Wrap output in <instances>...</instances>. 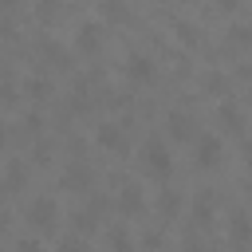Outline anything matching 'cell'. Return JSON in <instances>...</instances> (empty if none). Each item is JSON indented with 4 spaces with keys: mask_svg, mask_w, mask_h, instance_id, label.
<instances>
[{
    "mask_svg": "<svg viewBox=\"0 0 252 252\" xmlns=\"http://www.w3.org/2000/svg\"><path fill=\"white\" fill-rule=\"evenodd\" d=\"M142 209H146L142 189H138V185H122V193H118V213H122V217H138Z\"/></svg>",
    "mask_w": 252,
    "mask_h": 252,
    "instance_id": "30bf717a",
    "label": "cell"
},
{
    "mask_svg": "<svg viewBox=\"0 0 252 252\" xmlns=\"http://www.w3.org/2000/svg\"><path fill=\"white\" fill-rule=\"evenodd\" d=\"M228 236H232V244H248V240H252V220H248L244 213H232V220H228Z\"/></svg>",
    "mask_w": 252,
    "mask_h": 252,
    "instance_id": "8fae6325",
    "label": "cell"
},
{
    "mask_svg": "<svg viewBox=\"0 0 252 252\" xmlns=\"http://www.w3.org/2000/svg\"><path fill=\"white\" fill-rule=\"evenodd\" d=\"M193 154H197V165H201V169H217V165L224 161V142H220L217 134H201Z\"/></svg>",
    "mask_w": 252,
    "mask_h": 252,
    "instance_id": "277c9868",
    "label": "cell"
},
{
    "mask_svg": "<svg viewBox=\"0 0 252 252\" xmlns=\"http://www.w3.org/2000/svg\"><path fill=\"white\" fill-rule=\"evenodd\" d=\"M177 39H181V43H189V47H197V28L181 24V28H177Z\"/></svg>",
    "mask_w": 252,
    "mask_h": 252,
    "instance_id": "44dd1931",
    "label": "cell"
},
{
    "mask_svg": "<svg viewBox=\"0 0 252 252\" xmlns=\"http://www.w3.org/2000/svg\"><path fill=\"white\" fill-rule=\"evenodd\" d=\"M142 169H146V177H158V181H165V177L173 173L169 146H165V142H158V138H146V142H142Z\"/></svg>",
    "mask_w": 252,
    "mask_h": 252,
    "instance_id": "6da1fadb",
    "label": "cell"
},
{
    "mask_svg": "<svg viewBox=\"0 0 252 252\" xmlns=\"http://www.w3.org/2000/svg\"><path fill=\"white\" fill-rule=\"evenodd\" d=\"M158 213H161V217H169V220H173V217H177V213H181V193H173V189H165V193H161V197H158Z\"/></svg>",
    "mask_w": 252,
    "mask_h": 252,
    "instance_id": "9a60e30c",
    "label": "cell"
},
{
    "mask_svg": "<svg viewBox=\"0 0 252 252\" xmlns=\"http://www.w3.org/2000/svg\"><path fill=\"white\" fill-rule=\"evenodd\" d=\"M98 8H102V20L106 24H126L130 20V4L126 0H102Z\"/></svg>",
    "mask_w": 252,
    "mask_h": 252,
    "instance_id": "7c38bea8",
    "label": "cell"
},
{
    "mask_svg": "<svg viewBox=\"0 0 252 252\" xmlns=\"http://www.w3.org/2000/svg\"><path fill=\"white\" fill-rule=\"evenodd\" d=\"M106 240H110V248H130V244H134L126 228H110V236H106Z\"/></svg>",
    "mask_w": 252,
    "mask_h": 252,
    "instance_id": "ffe728a7",
    "label": "cell"
},
{
    "mask_svg": "<svg viewBox=\"0 0 252 252\" xmlns=\"http://www.w3.org/2000/svg\"><path fill=\"white\" fill-rule=\"evenodd\" d=\"M248 39H252V35H248L244 24H232V28H228V43H232V47H248Z\"/></svg>",
    "mask_w": 252,
    "mask_h": 252,
    "instance_id": "ac0fdd59",
    "label": "cell"
},
{
    "mask_svg": "<svg viewBox=\"0 0 252 252\" xmlns=\"http://www.w3.org/2000/svg\"><path fill=\"white\" fill-rule=\"evenodd\" d=\"M213 4H217L220 12H236V8H240V0H213Z\"/></svg>",
    "mask_w": 252,
    "mask_h": 252,
    "instance_id": "603a6c76",
    "label": "cell"
},
{
    "mask_svg": "<svg viewBox=\"0 0 252 252\" xmlns=\"http://www.w3.org/2000/svg\"><path fill=\"white\" fill-rule=\"evenodd\" d=\"M24 181H28V165H24V161H12V165H8V173H4V181H0V185H4V189H8V193H16V189H24Z\"/></svg>",
    "mask_w": 252,
    "mask_h": 252,
    "instance_id": "4fadbf2b",
    "label": "cell"
},
{
    "mask_svg": "<svg viewBox=\"0 0 252 252\" xmlns=\"http://www.w3.org/2000/svg\"><path fill=\"white\" fill-rule=\"evenodd\" d=\"M165 126H169V138H173V142L197 138V122H193V114H185V110H169V114H165Z\"/></svg>",
    "mask_w": 252,
    "mask_h": 252,
    "instance_id": "52a82bcc",
    "label": "cell"
},
{
    "mask_svg": "<svg viewBox=\"0 0 252 252\" xmlns=\"http://www.w3.org/2000/svg\"><path fill=\"white\" fill-rule=\"evenodd\" d=\"M24 91H28L32 98H47V91H51V87H47V79H28V83H24Z\"/></svg>",
    "mask_w": 252,
    "mask_h": 252,
    "instance_id": "d6986e66",
    "label": "cell"
},
{
    "mask_svg": "<svg viewBox=\"0 0 252 252\" xmlns=\"http://www.w3.org/2000/svg\"><path fill=\"white\" fill-rule=\"evenodd\" d=\"M59 185L71 189V193H87V189H94V169H91L87 161H71V165L63 169Z\"/></svg>",
    "mask_w": 252,
    "mask_h": 252,
    "instance_id": "5b68a950",
    "label": "cell"
},
{
    "mask_svg": "<svg viewBox=\"0 0 252 252\" xmlns=\"http://www.w3.org/2000/svg\"><path fill=\"white\" fill-rule=\"evenodd\" d=\"M94 142H98V150H106V154H126V146H130L126 126H118V122H102V126L94 130Z\"/></svg>",
    "mask_w": 252,
    "mask_h": 252,
    "instance_id": "3957f363",
    "label": "cell"
},
{
    "mask_svg": "<svg viewBox=\"0 0 252 252\" xmlns=\"http://www.w3.org/2000/svg\"><path fill=\"white\" fill-rule=\"evenodd\" d=\"M16 4H20V0H0V8H16Z\"/></svg>",
    "mask_w": 252,
    "mask_h": 252,
    "instance_id": "cb8c5ba5",
    "label": "cell"
},
{
    "mask_svg": "<svg viewBox=\"0 0 252 252\" xmlns=\"http://www.w3.org/2000/svg\"><path fill=\"white\" fill-rule=\"evenodd\" d=\"M98 47H102V28L98 24H83L75 32V51L79 55H98Z\"/></svg>",
    "mask_w": 252,
    "mask_h": 252,
    "instance_id": "ba28073f",
    "label": "cell"
},
{
    "mask_svg": "<svg viewBox=\"0 0 252 252\" xmlns=\"http://www.w3.org/2000/svg\"><path fill=\"white\" fill-rule=\"evenodd\" d=\"M35 16H39V24L63 20V0H35Z\"/></svg>",
    "mask_w": 252,
    "mask_h": 252,
    "instance_id": "5bb4252c",
    "label": "cell"
},
{
    "mask_svg": "<svg viewBox=\"0 0 252 252\" xmlns=\"http://www.w3.org/2000/svg\"><path fill=\"white\" fill-rule=\"evenodd\" d=\"M122 71H126V79H130V83H138V87H146V83H154V79H158V63H154L150 55H130Z\"/></svg>",
    "mask_w": 252,
    "mask_h": 252,
    "instance_id": "8992f818",
    "label": "cell"
},
{
    "mask_svg": "<svg viewBox=\"0 0 252 252\" xmlns=\"http://www.w3.org/2000/svg\"><path fill=\"white\" fill-rule=\"evenodd\" d=\"M217 122H220V130H224V134H244V114H240V106H236V102H220Z\"/></svg>",
    "mask_w": 252,
    "mask_h": 252,
    "instance_id": "9c48e42d",
    "label": "cell"
},
{
    "mask_svg": "<svg viewBox=\"0 0 252 252\" xmlns=\"http://www.w3.org/2000/svg\"><path fill=\"white\" fill-rule=\"evenodd\" d=\"M205 91H209V94H228V79L217 75V71H209V75H205Z\"/></svg>",
    "mask_w": 252,
    "mask_h": 252,
    "instance_id": "e0dca14e",
    "label": "cell"
},
{
    "mask_svg": "<svg viewBox=\"0 0 252 252\" xmlns=\"http://www.w3.org/2000/svg\"><path fill=\"white\" fill-rule=\"evenodd\" d=\"M43 55H47V59H55V63H59V59H63V51H59V47H55V43H43Z\"/></svg>",
    "mask_w": 252,
    "mask_h": 252,
    "instance_id": "7402d4cb",
    "label": "cell"
},
{
    "mask_svg": "<svg viewBox=\"0 0 252 252\" xmlns=\"http://www.w3.org/2000/svg\"><path fill=\"white\" fill-rule=\"evenodd\" d=\"M193 213H197L201 224H209V220H213V193H201V197L193 201Z\"/></svg>",
    "mask_w": 252,
    "mask_h": 252,
    "instance_id": "2e32d148",
    "label": "cell"
},
{
    "mask_svg": "<svg viewBox=\"0 0 252 252\" xmlns=\"http://www.w3.org/2000/svg\"><path fill=\"white\" fill-rule=\"evenodd\" d=\"M28 224H35L39 232H51V228L59 224V205H55V197H35V201L28 205Z\"/></svg>",
    "mask_w": 252,
    "mask_h": 252,
    "instance_id": "7a4b0ae2",
    "label": "cell"
}]
</instances>
